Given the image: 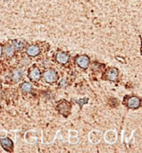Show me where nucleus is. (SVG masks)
Here are the masks:
<instances>
[{
  "label": "nucleus",
  "instance_id": "nucleus-8",
  "mask_svg": "<svg viewBox=\"0 0 142 153\" xmlns=\"http://www.w3.org/2000/svg\"><path fill=\"white\" fill-rule=\"evenodd\" d=\"M68 59H69V57L68 55H67L66 53H64V52H59L57 55V61L60 63H67V61H68Z\"/></svg>",
  "mask_w": 142,
  "mask_h": 153
},
{
  "label": "nucleus",
  "instance_id": "nucleus-7",
  "mask_svg": "<svg viewBox=\"0 0 142 153\" xmlns=\"http://www.w3.org/2000/svg\"><path fill=\"white\" fill-rule=\"evenodd\" d=\"M40 53V49L36 46H31L28 48L27 50V54L31 57H35Z\"/></svg>",
  "mask_w": 142,
  "mask_h": 153
},
{
  "label": "nucleus",
  "instance_id": "nucleus-9",
  "mask_svg": "<svg viewBox=\"0 0 142 153\" xmlns=\"http://www.w3.org/2000/svg\"><path fill=\"white\" fill-rule=\"evenodd\" d=\"M77 132L73 131V130L69 132V142L71 144H76L77 142L78 139L77 137Z\"/></svg>",
  "mask_w": 142,
  "mask_h": 153
},
{
  "label": "nucleus",
  "instance_id": "nucleus-13",
  "mask_svg": "<svg viewBox=\"0 0 142 153\" xmlns=\"http://www.w3.org/2000/svg\"><path fill=\"white\" fill-rule=\"evenodd\" d=\"M22 72L19 70H15L13 72V81L14 82H18L21 78V77H22Z\"/></svg>",
  "mask_w": 142,
  "mask_h": 153
},
{
  "label": "nucleus",
  "instance_id": "nucleus-6",
  "mask_svg": "<svg viewBox=\"0 0 142 153\" xmlns=\"http://www.w3.org/2000/svg\"><path fill=\"white\" fill-rule=\"evenodd\" d=\"M141 104V100L136 97H133L129 99L128 103H127V106L129 108L131 109H135V108H138Z\"/></svg>",
  "mask_w": 142,
  "mask_h": 153
},
{
  "label": "nucleus",
  "instance_id": "nucleus-14",
  "mask_svg": "<svg viewBox=\"0 0 142 153\" xmlns=\"http://www.w3.org/2000/svg\"><path fill=\"white\" fill-rule=\"evenodd\" d=\"M22 90L25 92H29L32 90V85L29 83H25L22 86Z\"/></svg>",
  "mask_w": 142,
  "mask_h": 153
},
{
  "label": "nucleus",
  "instance_id": "nucleus-15",
  "mask_svg": "<svg viewBox=\"0 0 142 153\" xmlns=\"http://www.w3.org/2000/svg\"><path fill=\"white\" fill-rule=\"evenodd\" d=\"M5 52H6V54H7L8 57H12V56L13 55L14 50H13V48L12 47L8 46V47H6V48H5Z\"/></svg>",
  "mask_w": 142,
  "mask_h": 153
},
{
  "label": "nucleus",
  "instance_id": "nucleus-12",
  "mask_svg": "<svg viewBox=\"0 0 142 153\" xmlns=\"http://www.w3.org/2000/svg\"><path fill=\"white\" fill-rule=\"evenodd\" d=\"M117 77H118V72L116 69H110L108 72V78L111 81H116L117 79Z\"/></svg>",
  "mask_w": 142,
  "mask_h": 153
},
{
  "label": "nucleus",
  "instance_id": "nucleus-10",
  "mask_svg": "<svg viewBox=\"0 0 142 153\" xmlns=\"http://www.w3.org/2000/svg\"><path fill=\"white\" fill-rule=\"evenodd\" d=\"M13 46L15 47L16 49H23L25 46V43H24V41H23L22 39H16L13 40Z\"/></svg>",
  "mask_w": 142,
  "mask_h": 153
},
{
  "label": "nucleus",
  "instance_id": "nucleus-1",
  "mask_svg": "<svg viewBox=\"0 0 142 153\" xmlns=\"http://www.w3.org/2000/svg\"><path fill=\"white\" fill-rule=\"evenodd\" d=\"M57 108L58 109L61 113L64 115L65 117H67L68 112H70V109H71V105L67 102V101H62V102H60L59 104L57 105Z\"/></svg>",
  "mask_w": 142,
  "mask_h": 153
},
{
  "label": "nucleus",
  "instance_id": "nucleus-3",
  "mask_svg": "<svg viewBox=\"0 0 142 153\" xmlns=\"http://www.w3.org/2000/svg\"><path fill=\"white\" fill-rule=\"evenodd\" d=\"M105 140L109 144H113L117 140V134L114 131H109L105 135Z\"/></svg>",
  "mask_w": 142,
  "mask_h": 153
},
{
  "label": "nucleus",
  "instance_id": "nucleus-11",
  "mask_svg": "<svg viewBox=\"0 0 142 153\" xmlns=\"http://www.w3.org/2000/svg\"><path fill=\"white\" fill-rule=\"evenodd\" d=\"M29 78L32 79V80H38L40 78V72L38 68H34L33 70L31 71L30 74H29Z\"/></svg>",
  "mask_w": 142,
  "mask_h": 153
},
{
  "label": "nucleus",
  "instance_id": "nucleus-16",
  "mask_svg": "<svg viewBox=\"0 0 142 153\" xmlns=\"http://www.w3.org/2000/svg\"><path fill=\"white\" fill-rule=\"evenodd\" d=\"M1 54H2V47H0V57H1Z\"/></svg>",
  "mask_w": 142,
  "mask_h": 153
},
{
  "label": "nucleus",
  "instance_id": "nucleus-5",
  "mask_svg": "<svg viewBox=\"0 0 142 153\" xmlns=\"http://www.w3.org/2000/svg\"><path fill=\"white\" fill-rule=\"evenodd\" d=\"M77 63L78 64L79 67L86 69L89 65V58H87V56H81L77 59Z\"/></svg>",
  "mask_w": 142,
  "mask_h": 153
},
{
  "label": "nucleus",
  "instance_id": "nucleus-2",
  "mask_svg": "<svg viewBox=\"0 0 142 153\" xmlns=\"http://www.w3.org/2000/svg\"><path fill=\"white\" fill-rule=\"evenodd\" d=\"M0 144H1V146L6 152H12L13 148V141L11 139L1 138L0 139Z\"/></svg>",
  "mask_w": 142,
  "mask_h": 153
},
{
  "label": "nucleus",
  "instance_id": "nucleus-4",
  "mask_svg": "<svg viewBox=\"0 0 142 153\" xmlns=\"http://www.w3.org/2000/svg\"><path fill=\"white\" fill-rule=\"evenodd\" d=\"M57 74L53 70H49L44 73V78L47 83H52L56 81Z\"/></svg>",
  "mask_w": 142,
  "mask_h": 153
}]
</instances>
